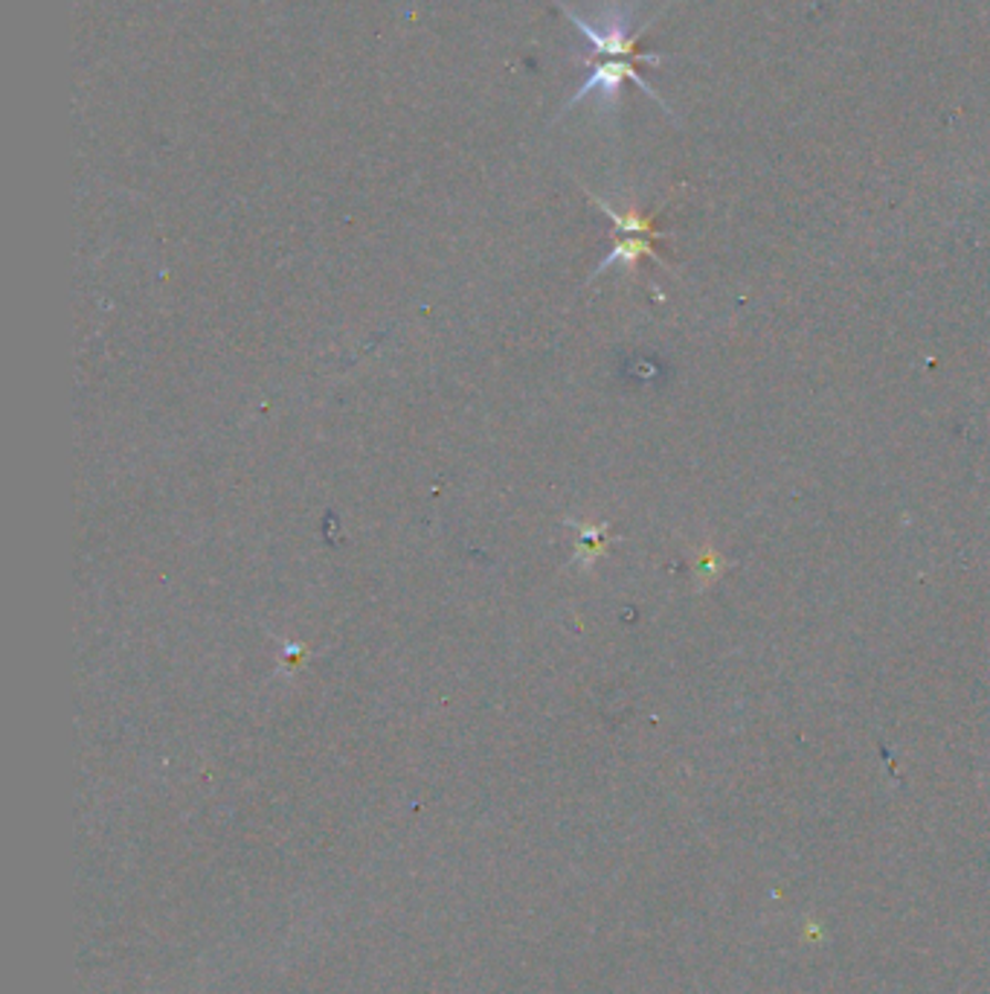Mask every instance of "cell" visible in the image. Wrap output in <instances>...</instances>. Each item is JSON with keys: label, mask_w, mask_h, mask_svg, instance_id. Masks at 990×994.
<instances>
[{"label": "cell", "mask_w": 990, "mask_h": 994, "mask_svg": "<svg viewBox=\"0 0 990 994\" xmlns=\"http://www.w3.org/2000/svg\"><path fill=\"white\" fill-rule=\"evenodd\" d=\"M561 9H564V15L573 21L575 30H579L581 35L590 41V50H593V55H590V59H584V62H596V59H627V62H645V64L666 62V55L643 53V50H639V44H636V41H639V35H643L648 27H643L639 32H627V27H631V12H625V9H616V12H611V15H607V21H604L602 30L590 24L587 18H581V15H575V12H570L566 7H561Z\"/></svg>", "instance_id": "1"}, {"label": "cell", "mask_w": 990, "mask_h": 994, "mask_svg": "<svg viewBox=\"0 0 990 994\" xmlns=\"http://www.w3.org/2000/svg\"><path fill=\"white\" fill-rule=\"evenodd\" d=\"M587 64H590V76L584 79L579 91H575V94L566 100L564 111H570L573 105H579L581 100H587V96H598V100H602V105H611V102H616V96H619V87L625 85V82H634V85L639 87L643 94H648L650 100H657L659 105L668 111V117H671V108L666 105V100H663V96H659L657 91H654V87H650L648 82L639 76V71L634 68V62H627V59H596V62H587Z\"/></svg>", "instance_id": "2"}, {"label": "cell", "mask_w": 990, "mask_h": 994, "mask_svg": "<svg viewBox=\"0 0 990 994\" xmlns=\"http://www.w3.org/2000/svg\"><path fill=\"white\" fill-rule=\"evenodd\" d=\"M643 257H654L657 262H663V257H659L657 250H654V245H650V236H627V239H622L619 245L613 248L611 257L604 259L602 268H598V273H602L604 268H611L613 262L634 265V262H639Z\"/></svg>", "instance_id": "3"}, {"label": "cell", "mask_w": 990, "mask_h": 994, "mask_svg": "<svg viewBox=\"0 0 990 994\" xmlns=\"http://www.w3.org/2000/svg\"><path fill=\"white\" fill-rule=\"evenodd\" d=\"M596 201H598V207H602V210L613 218V225L619 227L622 234H627V236H650V239H659V236H666V234H663V230H657V227H654V221H650V218L639 216V213H619V210H613V207L607 201H602V198H596Z\"/></svg>", "instance_id": "4"}]
</instances>
